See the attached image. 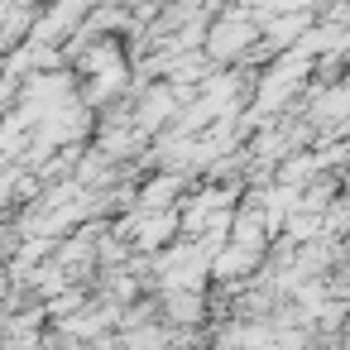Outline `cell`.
Wrapping results in <instances>:
<instances>
[{"label":"cell","mask_w":350,"mask_h":350,"mask_svg":"<svg viewBox=\"0 0 350 350\" xmlns=\"http://www.w3.org/2000/svg\"><path fill=\"white\" fill-rule=\"evenodd\" d=\"M250 39H254V29H250L245 20H226V25H221V29L211 34V44H206V49H211L216 58H230V53L250 49Z\"/></svg>","instance_id":"cell-1"}]
</instances>
